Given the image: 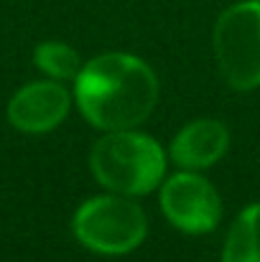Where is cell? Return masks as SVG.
Instances as JSON below:
<instances>
[{
  "instance_id": "obj_4",
  "label": "cell",
  "mask_w": 260,
  "mask_h": 262,
  "mask_svg": "<svg viewBox=\"0 0 260 262\" xmlns=\"http://www.w3.org/2000/svg\"><path fill=\"white\" fill-rule=\"evenodd\" d=\"M214 59L235 89L260 87V0L227 8L214 26Z\"/></svg>"
},
{
  "instance_id": "obj_6",
  "label": "cell",
  "mask_w": 260,
  "mask_h": 262,
  "mask_svg": "<svg viewBox=\"0 0 260 262\" xmlns=\"http://www.w3.org/2000/svg\"><path fill=\"white\" fill-rule=\"evenodd\" d=\"M69 92L56 82H33L18 89L8 104V120L15 130L41 135L54 130L69 115Z\"/></svg>"
},
{
  "instance_id": "obj_9",
  "label": "cell",
  "mask_w": 260,
  "mask_h": 262,
  "mask_svg": "<svg viewBox=\"0 0 260 262\" xmlns=\"http://www.w3.org/2000/svg\"><path fill=\"white\" fill-rule=\"evenodd\" d=\"M33 61H36V67L41 72H46L54 79H77L79 72H82L79 54L72 46L59 43V41L41 43L36 49V54H33Z\"/></svg>"
},
{
  "instance_id": "obj_7",
  "label": "cell",
  "mask_w": 260,
  "mask_h": 262,
  "mask_svg": "<svg viewBox=\"0 0 260 262\" xmlns=\"http://www.w3.org/2000/svg\"><path fill=\"white\" fill-rule=\"evenodd\" d=\"M230 145V133L219 120H196L186 125L171 143V158L186 171H199L217 163Z\"/></svg>"
},
{
  "instance_id": "obj_2",
  "label": "cell",
  "mask_w": 260,
  "mask_h": 262,
  "mask_svg": "<svg viewBox=\"0 0 260 262\" xmlns=\"http://www.w3.org/2000/svg\"><path fill=\"white\" fill-rule=\"evenodd\" d=\"M89 168L97 183L112 193L141 196L153 191L166 171L161 145L135 130H110L99 138L89 156Z\"/></svg>"
},
{
  "instance_id": "obj_1",
  "label": "cell",
  "mask_w": 260,
  "mask_h": 262,
  "mask_svg": "<svg viewBox=\"0 0 260 262\" xmlns=\"http://www.w3.org/2000/svg\"><path fill=\"white\" fill-rule=\"evenodd\" d=\"M158 102L153 69L130 54H102L77 77V104L99 130H133Z\"/></svg>"
},
{
  "instance_id": "obj_8",
  "label": "cell",
  "mask_w": 260,
  "mask_h": 262,
  "mask_svg": "<svg viewBox=\"0 0 260 262\" xmlns=\"http://www.w3.org/2000/svg\"><path fill=\"white\" fill-rule=\"evenodd\" d=\"M222 262H260V204L248 206L232 224Z\"/></svg>"
},
{
  "instance_id": "obj_3",
  "label": "cell",
  "mask_w": 260,
  "mask_h": 262,
  "mask_svg": "<svg viewBox=\"0 0 260 262\" xmlns=\"http://www.w3.org/2000/svg\"><path fill=\"white\" fill-rule=\"evenodd\" d=\"M148 232L143 209L123 193L97 196L74 214L77 239L99 255H125L135 250Z\"/></svg>"
},
{
  "instance_id": "obj_5",
  "label": "cell",
  "mask_w": 260,
  "mask_h": 262,
  "mask_svg": "<svg viewBox=\"0 0 260 262\" xmlns=\"http://www.w3.org/2000/svg\"><path fill=\"white\" fill-rule=\"evenodd\" d=\"M161 209L173 227L191 234L212 232L222 216V204L214 186L191 171L171 176L164 183Z\"/></svg>"
}]
</instances>
